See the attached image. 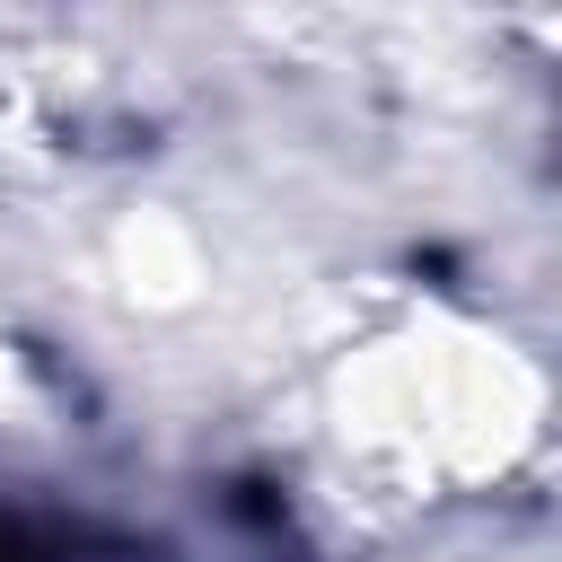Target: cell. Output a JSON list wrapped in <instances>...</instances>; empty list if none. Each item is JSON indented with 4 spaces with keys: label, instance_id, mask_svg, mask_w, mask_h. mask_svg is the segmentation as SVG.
Here are the masks:
<instances>
[{
    "label": "cell",
    "instance_id": "cell-1",
    "mask_svg": "<svg viewBox=\"0 0 562 562\" xmlns=\"http://www.w3.org/2000/svg\"><path fill=\"white\" fill-rule=\"evenodd\" d=\"M0 562H149L140 544H114L79 518H44V509H0Z\"/></svg>",
    "mask_w": 562,
    "mask_h": 562
}]
</instances>
